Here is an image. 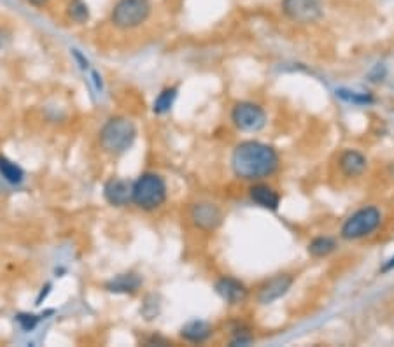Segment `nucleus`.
<instances>
[{
	"mask_svg": "<svg viewBox=\"0 0 394 347\" xmlns=\"http://www.w3.org/2000/svg\"><path fill=\"white\" fill-rule=\"evenodd\" d=\"M279 169V155L268 144L244 141L232 153L233 174L244 181H260Z\"/></svg>",
	"mask_w": 394,
	"mask_h": 347,
	"instance_id": "f257e3e1",
	"label": "nucleus"
},
{
	"mask_svg": "<svg viewBox=\"0 0 394 347\" xmlns=\"http://www.w3.org/2000/svg\"><path fill=\"white\" fill-rule=\"evenodd\" d=\"M137 127L126 116H112L102 125L98 131V142L100 148L107 155L121 156L130 151L131 146L137 141Z\"/></svg>",
	"mask_w": 394,
	"mask_h": 347,
	"instance_id": "f03ea898",
	"label": "nucleus"
},
{
	"mask_svg": "<svg viewBox=\"0 0 394 347\" xmlns=\"http://www.w3.org/2000/svg\"><path fill=\"white\" fill-rule=\"evenodd\" d=\"M169 196V186L165 177L156 172H144L133 181V192H131V204L142 211L160 209L167 202Z\"/></svg>",
	"mask_w": 394,
	"mask_h": 347,
	"instance_id": "7ed1b4c3",
	"label": "nucleus"
},
{
	"mask_svg": "<svg viewBox=\"0 0 394 347\" xmlns=\"http://www.w3.org/2000/svg\"><path fill=\"white\" fill-rule=\"evenodd\" d=\"M151 0H118L111 9V23L119 30H133L149 20Z\"/></svg>",
	"mask_w": 394,
	"mask_h": 347,
	"instance_id": "20e7f679",
	"label": "nucleus"
},
{
	"mask_svg": "<svg viewBox=\"0 0 394 347\" xmlns=\"http://www.w3.org/2000/svg\"><path fill=\"white\" fill-rule=\"evenodd\" d=\"M382 214L377 207H363V209L356 211L345 223L342 225L340 235L345 240H357L363 237L371 235L375 230L381 226Z\"/></svg>",
	"mask_w": 394,
	"mask_h": 347,
	"instance_id": "39448f33",
	"label": "nucleus"
},
{
	"mask_svg": "<svg viewBox=\"0 0 394 347\" xmlns=\"http://www.w3.org/2000/svg\"><path fill=\"white\" fill-rule=\"evenodd\" d=\"M232 122L242 131H260L266 125V112L254 102H239L232 109Z\"/></svg>",
	"mask_w": 394,
	"mask_h": 347,
	"instance_id": "423d86ee",
	"label": "nucleus"
},
{
	"mask_svg": "<svg viewBox=\"0 0 394 347\" xmlns=\"http://www.w3.org/2000/svg\"><path fill=\"white\" fill-rule=\"evenodd\" d=\"M282 13L294 23H314L323 16V2L321 0H282Z\"/></svg>",
	"mask_w": 394,
	"mask_h": 347,
	"instance_id": "0eeeda50",
	"label": "nucleus"
},
{
	"mask_svg": "<svg viewBox=\"0 0 394 347\" xmlns=\"http://www.w3.org/2000/svg\"><path fill=\"white\" fill-rule=\"evenodd\" d=\"M189 218L198 230L205 233L216 232L222 225V211L213 202H195L189 207Z\"/></svg>",
	"mask_w": 394,
	"mask_h": 347,
	"instance_id": "6e6552de",
	"label": "nucleus"
},
{
	"mask_svg": "<svg viewBox=\"0 0 394 347\" xmlns=\"http://www.w3.org/2000/svg\"><path fill=\"white\" fill-rule=\"evenodd\" d=\"M293 283L294 279L289 274H279V276L272 277V279L266 281L260 288V291H258V302H260L261 305L273 304V302L282 298L284 295L291 290Z\"/></svg>",
	"mask_w": 394,
	"mask_h": 347,
	"instance_id": "1a4fd4ad",
	"label": "nucleus"
},
{
	"mask_svg": "<svg viewBox=\"0 0 394 347\" xmlns=\"http://www.w3.org/2000/svg\"><path fill=\"white\" fill-rule=\"evenodd\" d=\"M131 192H133V182L129 179L111 177L104 184V199L112 207H126L131 204Z\"/></svg>",
	"mask_w": 394,
	"mask_h": 347,
	"instance_id": "9d476101",
	"label": "nucleus"
},
{
	"mask_svg": "<svg viewBox=\"0 0 394 347\" xmlns=\"http://www.w3.org/2000/svg\"><path fill=\"white\" fill-rule=\"evenodd\" d=\"M144 284V279L142 276L135 272H123L118 274V276L111 277L107 283L104 284L105 291L114 295H135Z\"/></svg>",
	"mask_w": 394,
	"mask_h": 347,
	"instance_id": "9b49d317",
	"label": "nucleus"
},
{
	"mask_svg": "<svg viewBox=\"0 0 394 347\" xmlns=\"http://www.w3.org/2000/svg\"><path fill=\"white\" fill-rule=\"evenodd\" d=\"M216 293L228 305H239L247 298V288L233 277H221L216 283Z\"/></svg>",
	"mask_w": 394,
	"mask_h": 347,
	"instance_id": "f8f14e48",
	"label": "nucleus"
},
{
	"mask_svg": "<svg viewBox=\"0 0 394 347\" xmlns=\"http://www.w3.org/2000/svg\"><path fill=\"white\" fill-rule=\"evenodd\" d=\"M249 196L256 206H260L266 211H277L280 206L279 193H277L272 186L263 184V182H258V184L251 186Z\"/></svg>",
	"mask_w": 394,
	"mask_h": 347,
	"instance_id": "ddd939ff",
	"label": "nucleus"
},
{
	"mask_svg": "<svg viewBox=\"0 0 394 347\" xmlns=\"http://www.w3.org/2000/svg\"><path fill=\"white\" fill-rule=\"evenodd\" d=\"M213 335V324L203 319H191L181 328V337L191 344H202Z\"/></svg>",
	"mask_w": 394,
	"mask_h": 347,
	"instance_id": "4468645a",
	"label": "nucleus"
},
{
	"mask_svg": "<svg viewBox=\"0 0 394 347\" xmlns=\"http://www.w3.org/2000/svg\"><path fill=\"white\" fill-rule=\"evenodd\" d=\"M340 170L345 177H359L366 170V158L359 151H344L340 156Z\"/></svg>",
	"mask_w": 394,
	"mask_h": 347,
	"instance_id": "2eb2a0df",
	"label": "nucleus"
},
{
	"mask_svg": "<svg viewBox=\"0 0 394 347\" xmlns=\"http://www.w3.org/2000/svg\"><path fill=\"white\" fill-rule=\"evenodd\" d=\"M0 177H2L7 184L20 186L23 184L27 174H25V170L21 169L16 162L9 160L7 156L0 155Z\"/></svg>",
	"mask_w": 394,
	"mask_h": 347,
	"instance_id": "dca6fc26",
	"label": "nucleus"
},
{
	"mask_svg": "<svg viewBox=\"0 0 394 347\" xmlns=\"http://www.w3.org/2000/svg\"><path fill=\"white\" fill-rule=\"evenodd\" d=\"M177 95H179L177 86L163 88V90L158 93V97L155 98V102H153V112H155L156 116L169 114V112L172 111L175 100H177Z\"/></svg>",
	"mask_w": 394,
	"mask_h": 347,
	"instance_id": "f3484780",
	"label": "nucleus"
},
{
	"mask_svg": "<svg viewBox=\"0 0 394 347\" xmlns=\"http://www.w3.org/2000/svg\"><path fill=\"white\" fill-rule=\"evenodd\" d=\"M337 249V242L331 237H317L309 244V253L314 258H324Z\"/></svg>",
	"mask_w": 394,
	"mask_h": 347,
	"instance_id": "a211bd4d",
	"label": "nucleus"
},
{
	"mask_svg": "<svg viewBox=\"0 0 394 347\" xmlns=\"http://www.w3.org/2000/svg\"><path fill=\"white\" fill-rule=\"evenodd\" d=\"M67 16L74 23L83 25L90 20V7L85 0H71L67 4Z\"/></svg>",
	"mask_w": 394,
	"mask_h": 347,
	"instance_id": "6ab92c4d",
	"label": "nucleus"
},
{
	"mask_svg": "<svg viewBox=\"0 0 394 347\" xmlns=\"http://www.w3.org/2000/svg\"><path fill=\"white\" fill-rule=\"evenodd\" d=\"M41 319H42L41 316H35V314H27V312H21L16 316V323L20 324L21 330H25V331L34 330Z\"/></svg>",
	"mask_w": 394,
	"mask_h": 347,
	"instance_id": "aec40b11",
	"label": "nucleus"
},
{
	"mask_svg": "<svg viewBox=\"0 0 394 347\" xmlns=\"http://www.w3.org/2000/svg\"><path fill=\"white\" fill-rule=\"evenodd\" d=\"M253 342V335L249 331H235L232 339V346H247Z\"/></svg>",
	"mask_w": 394,
	"mask_h": 347,
	"instance_id": "412c9836",
	"label": "nucleus"
},
{
	"mask_svg": "<svg viewBox=\"0 0 394 347\" xmlns=\"http://www.w3.org/2000/svg\"><path fill=\"white\" fill-rule=\"evenodd\" d=\"M11 41H13V35L7 28H0V51H4L6 47H9Z\"/></svg>",
	"mask_w": 394,
	"mask_h": 347,
	"instance_id": "4be33fe9",
	"label": "nucleus"
},
{
	"mask_svg": "<svg viewBox=\"0 0 394 347\" xmlns=\"http://www.w3.org/2000/svg\"><path fill=\"white\" fill-rule=\"evenodd\" d=\"M28 4H30L32 7H35V9H42V7H46L47 4H49V0H27Z\"/></svg>",
	"mask_w": 394,
	"mask_h": 347,
	"instance_id": "5701e85b",
	"label": "nucleus"
},
{
	"mask_svg": "<svg viewBox=\"0 0 394 347\" xmlns=\"http://www.w3.org/2000/svg\"><path fill=\"white\" fill-rule=\"evenodd\" d=\"M393 266H394V258H393V260H391V261H389V263H388V265H386V266H384V269H382V272H388V270H391V269H393Z\"/></svg>",
	"mask_w": 394,
	"mask_h": 347,
	"instance_id": "b1692460",
	"label": "nucleus"
}]
</instances>
